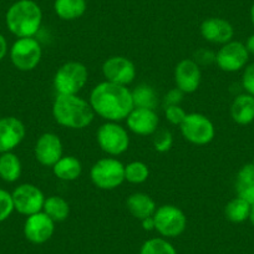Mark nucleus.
I'll return each mask as SVG.
<instances>
[{"label": "nucleus", "instance_id": "f257e3e1", "mask_svg": "<svg viewBox=\"0 0 254 254\" xmlns=\"http://www.w3.org/2000/svg\"><path fill=\"white\" fill-rule=\"evenodd\" d=\"M89 102L95 115L111 122L125 120L135 107L132 91L128 87L106 80L91 90Z\"/></svg>", "mask_w": 254, "mask_h": 254}, {"label": "nucleus", "instance_id": "f03ea898", "mask_svg": "<svg viewBox=\"0 0 254 254\" xmlns=\"http://www.w3.org/2000/svg\"><path fill=\"white\" fill-rule=\"evenodd\" d=\"M56 124L71 130H82L92 124L95 112L89 101L77 95H56L53 104Z\"/></svg>", "mask_w": 254, "mask_h": 254}, {"label": "nucleus", "instance_id": "7ed1b4c3", "mask_svg": "<svg viewBox=\"0 0 254 254\" xmlns=\"http://www.w3.org/2000/svg\"><path fill=\"white\" fill-rule=\"evenodd\" d=\"M5 23L16 38H33L41 28L43 11L34 0H18L6 11Z\"/></svg>", "mask_w": 254, "mask_h": 254}, {"label": "nucleus", "instance_id": "20e7f679", "mask_svg": "<svg viewBox=\"0 0 254 254\" xmlns=\"http://www.w3.org/2000/svg\"><path fill=\"white\" fill-rule=\"evenodd\" d=\"M89 80L87 67L80 61L63 64L54 75V89L58 95H77Z\"/></svg>", "mask_w": 254, "mask_h": 254}, {"label": "nucleus", "instance_id": "39448f33", "mask_svg": "<svg viewBox=\"0 0 254 254\" xmlns=\"http://www.w3.org/2000/svg\"><path fill=\"white\" fill-rule=\"evenodd\" d=\"M90 178L100 190H116L125 182V165L114 157L101 158L92 165Z\"/></svg>", "mask_w": 254, "mask_h": 254}, {"label": "nucleus", "instance_id": "423d86ee", "mask_svg": "<svg viewBox=\"0 0 254 254\" xmlns=\"http://www.w3.org/2000/svg\"><path fill=\"white\" fill-rule=\"evenodd\" d=\"M155 231L163 238H177L187 228V217L180 207L163 204L157 207L155 214Z\"/></svg>", "mask_w": 254, "mask_h": 254}, {"label": "nucleus", "instance_id": "0eeeda50", "mask_svg": "<svg viewBox=\"0 0 254 254\" xmlns=\"http://www.w3.org/2000/svg\"><path fill=\"white\" fill-rule=\"evenodd\" d=\"M180 130L186 141L196 146L208 145L216 136L213 122L206 115L199 112L186 115L185 120L180 125Z\"/></svg>", "mask_w": 254, "mask_h": 254}, {"label": "nucleus", "instance_id": "6e6552de", "mask_svg": "<svg viewBox=\"0 0 254 254\" xmlns=\"http://www.w3.org/2000/svg\"><path fill=\"white\" fill-rule=\"evenodd\" d=\"M96 141L100 148L110 156H120L130 146V136L125 127L117 122L107 121L99 127Z\"/></svg>", "mask_w": 254, "mask_h": 254}, {"label": "nucleus", "instance_id": "1a4fd4ad", "mask_svg": "<svg viewBox=\"0 0 254 254\" xmlns=\"http://www.w3.org/2000/svg\"><path fill=\"white\" fill-rule=\"evenodd\" d=\"M43 58V49L35 38H18L10 48L11 64L20 71L36 69Z\"/></svg>", "mask_w": 254, "mask_h": 254}, {"label": "nucleus", "instance_id": "9d476101", "mask_svg": "<svg viewBox=\"0 0 254 254\" xmlns=\"http://www.w3.org/2000/svg\"><path fill=\"white\" fill-rule=\"evenodd\" d=\"M11 196H13L14 209L23 216L29 217L43 211L45 196L38 186L31 183L19 185L13 190Z\"/></svg>", "mask_w": 254, "mask_h": 254}, {"label": "nucleus", "instance_id": "9b49d317", "mask_svg": "<svg viewBox=\"0 0 254 254\" xmlns=\"http://www.w3.org/2000/svg\"><path fill=\"white\" fill-rule=\"evenodd\" d=\"M249 53L241 41H229L222 45L216 54V65L226 72H237L246 67Z\"/></svg>", "mask_w": 254, "mask_h": 254}, {"label": "nucleus", "instance_id": "f8f14e48", "mask_svg": "<svg viewBox=\"0 0 254 254\" xmlns=\"http://www.w3.org/2000/svg\"><path fill=\"white\" fill-rule=\"evenodd\" d=\"M136 74L135 64L125 56H111L102 64V75L109 82L128 86L135 81Z\"/></svg>", "mask_w": 254, "mask_h": 254}, {"label": "nucleus", "instance_id": "ddd939ff", "mask_svg": "<svg viewBox=\"0 0 254 254\" xmlns=\"http://www.w3.org/2000/svg\"><path fill=\"white\" fill-rule=\"evenodd\" d=\"M23 232L25 238L30 243L44 244L50 241L51 237L54 236L55 222L41 211L39 213L26 217Z\"/></svg>", "mask_w": 254, "mask_h": 254}, {"label": "nucleus", "instance_id": "4468645a", "mask_svg": "<svg viewBox=\"0 0 254 254\" xmlns=\"http://www.w3.org/2000/svg\"><path fill=\"white\" fill-rule=\"evenodd\" d=\"M173 77L176 87L183 94H193L201 85V66L193 59H183L176 65Z\"/></svg>", "mask_w": 254, "mask_h": 254}, {"label": "nucleus", "instance_id": "2eb2a0df", "mask_svg": "<svg viewBox=\"0 0 254 254\" xmlns=\"http://www.w3.org/2000/svg\"><path fill=\"white\" fill-rule=\"evenodd\" d=\"M64 148L60 137L54 132H45L39 136L34 147V155L41 166L53 167L61 157Z\"/></svg>", "mask_w": 254, "mask_h": 254}, {"label": "nucleus", "instance_id": "dca6fc26", "mask_svg": "<svg viewBox=\"0 0 254 254\" xmlns=\"http://www.w3.org/2000/svg\"><path fill=\"white\" fill-rule=\"evenodd\" d=\"M26 135L25 125L14 116L0 119V153L13 152Z\"/></svg>", "mask_w": 254, "mask_h": 254}, {"label": "nucleus", "instance_id": "f3484780", "mask_svg": "<svg viewBox=\"0 0 254 254\" xmlns=\"http://www.w3.org/2000/svg\"><path fill=\"white\" fill-rule=\"evenodd\" d=\"M126 122L128 130L135 135L151 136L157 132L160 117L155 110L133 107L132 111L126 117Z\"/></svg>", "mask_w": 254, "mask_h": 254}, {"label": "nucleus", "instance_id": "a211bd4d", "mask_svg": "<svg viewBox=\"0 0 254 254\" xmlns=\"http://www.w3.org/2000/svg\"><path fill=\"white\" fill-rule=\"evenodd\" d=\"M202 38L211 44H224L232 41L234 35V29L228 20L223 18H208L202 21L201 26Z\"/></svg>", "mask_w": 254, "mask_h": 254}, {"label": "nucleus", "instance_id": "6ab92c4d", "mask_svg": "<svg viewBox=\"0 0 254 254\" xmlns=\"http://www.w3.org/2000/svg\"><path fill=\"white\" fill-rule=\"evenodd\" d=\"M126 207L128 212L140 221L152 217L157 209L156 202L153 201L152 197L143 192H135L130 194L126 201Z\"/></svg>", "mask_w": 254, "mask_h": 254}, {"label": "nucleus", "instance_id": "aec40b11", "mask_svg": "<svg viewBox=\"0 0 254 254\" xmlns=\"http://www.w3.org/2000/svg\"><path fill=\"white\" fill-rule=\"evenodd\" d=\"M231 117L236 124L246 126L254 121V96L238 95L231 105Z\"/></svg>", "mask_w": 254, "mask_h": 254}, {"label": "nucleus", "instance_id": "412c9836", "mask_svg": "<svg viewBox=\"0 0 254 254\" xmlns=\"http://www.w3.org/2000/svg\"><path fill=\"white\" fill-rule=\"evenodd\" d=\"M51 168L58 180L66 182L76 181L82 173L81 162L75 156H63Z\"/></svg>", "mask_w": 254, "mask_h": 254}, {"label": "nucleus", "instance_id": "4be33fe9", "mask_svg": "<svg viewBox=\"0 0 254 254\" xmlns=\"http://www.w3.org/2000/svg\"><path fill=\"white\" fill-rule=\"evenodd\" d=\"M86 0H55L54 10L61 20H76L86 13Z\"/></svg>", "mask_w": 254, "mask_h": 254}, {"label": "nucleus", "instance_id": "5701e85b", "mask_svg": "<svg viewBox=\"0 0 254 254\" xmlns=\"http://www.w3.org/2000/svg\"><path fill=\"white\" fill-rule=\"evenodd\" d=\"M23 172L21 161L14 152L0 153V178L8 183L16 182Z\"/></svg>", "mask_w": 254, "mask_h": 254}, {"label": "nucleus", "instance_id": "b1692460", "mask_svg": "<svg viewBox=\"0 0 254 254\" xmlns=\"http://www.w3.org/2000/svg\"><path fill=\"white\" fill-rule=\"evenodd\" d=\"M43 212L54 222H64L70 214L69 202L60 196H50L45 198Z\"/></svg>", "mask_w": 254, "mask_h": 254}, {"label": "nucleus", "instance_id": "393cba45", "mask_svg": "<svg viewBox=\"0 0 254 254\" xmlns=\"http://www.w3.org/2000/svg\"><path fill=\"white\" fill-rule=\"evenodd\" d=\"M132 100L135 107L156 110L158 106V95L150 85H138L132 91Z\"/></svg>", "mask_w": 254, "mask_h": 254}, {"label": "nucleus", "instance_id": "a878e982", "mask_svg": "<svg viewBox=\"0 0 254 254\" xmlns=\"http://www.w3.org/2000/svg\"><path fill=\"white\" fill-rule=\"evenodd\" d=\"M251 207L252 206L248 202L242 199L241 197H236L226 204L224 216L232 223H242V222L249 219Z\"/></svg>", "mask_w": 254, "mask_h": 254}, {"label": "nucleus", "instance_id": "bb28decb", "mask_svg": "<svg viewBox=\"0 0 254 254\" xmlns=\"http://www.w3.org/2000/svg\"><path fill=\"white\" fill-rule=\"evenodd\" d=\"M140 254H178L176 248L168 239L163 237L150 238L141 246Z\"/></svg>", "mask_w": 254, "mask_h": 254}, {"label": "nucleus", "instance_id": "cd10ccee", "mask_svg": "<svg viewBox=\"0 0 254 254\" xmlns=\"http://www.w3.org/2000/svg\"><path fill=\"white\" fill-rule=\"evenodd\" d=\"M150 176V168L142 161H132L125 166V181L132 185L146 182Z\"/></svg>", "mask_w": 254, "mask_h": 254}, {"label": "nucleus", "instance_id": "c85d7f7f", "mask_svg": "<svg viewBox=\"0 0 254 254\" xmlns=\"http://www.w3.org/2000/svg\"><path fill=\"white\" fill-rule=\"evenodd\" d=\"M173 146V136L170 131L161 130L156 132L155 138H153V147L157 152L165 153L170 151Z\"/></svg>", "mask_w": 254, "mask_h": 254}, {"label": "nucleus", "instance_id": "c756f323", "mask_svg": "<svg viewBox=\"0 0 254 254\" xmlns=\"http://www.w3.org/2000/svg\"><path fill=\"white\" fill-rule=\"evenodd\" d=\"M15 211L13 203V196L8 190L0 188V223L9 218Z\"/></svg>", "mask_w": 254, "mask_h": 254}, {"label": "nucleus", "instance_id": "7c9ffc66", "mask_svg": "<svg viewBox=\"0 0 254 254\" xmlns=\"http://www.w3.org/2000/svg\"><path fill=\"white\" fill-rule=\"evenodd\" d=\"M187 112L180 106V105H171V106L165 107V117L170 124L180 126L185 120Z\"/></svg>", "mask_w": 254, "mask_h": 254}, {"label": "nucleus", "instance_id": "2f4dec72", "mask_svg": "<svg viewBox=\"0 0 254 254\" xmlns=\"http://www.w3.org/2000/svg\"><path fill=\"white\" fill-rule=\"evenodd\" d=\"M254 183V165L247 163L237 173L236 186H247Z\"/></svg>", "mask_w": 254, "mask_h": 254}, {"label": "nucleus", "instance_id": "473e14b6", "mask_svg": "<svg viewBox=\"0 0 254 254\" xmlns=\"http://www.w3.org/2000/svg\"><path fill=\"white\" fill-rule=\"evenodd\" d=\"M193 60L199 66H209L212 64H216V54L208 49H199L194 53Z\"/></svg>", "mask_w": 254, "mask_h": 254}, {"label": "nucleus", "instance_id": "72a5a7b5", "mask_svg": "<svg viewBox=\"0 0 254 254\" xmlns=\"http://www.w3.org/2000/svg\"><path fill=\"white\" fill-rule=\"evenodd\" d=\"M242 86L246 90L247 94L254 96V63L249 64L244 69L243 76H242Z\"/></svg>", "mask_w": 254, "mask_h": 254}, {"label": "nucleus", "instance_id": "f704fd0d", "mask_svg": "<svg viewBox=\"0 0 254 254\" xmlns=\"http://www.w3.org/2000/svg\"><path fill=\"white\" fill-rule=\"evenodd\" d=\"M237 197L248 202L249 204H254V183L247 186H236Z\"/></svg>", "mask_w": 254, "mask_h": 254}, {"label": "nucleus", "instance_id": "c9c22d12", "mask_svg": "<svg viewBox=\"0 0 254 254\" xmlns=\"http://www.w3.org/2000/svg\"><path fill=\"white\" fill-rule=\"evenodd\" d=\"M183 96H185V94L177 87L170 90L163 97V107L171 106V105H180L182 102Z\"/></svg>", "mask_w": 254, "mask_h": 254}, {"label": "nucleus", "instance_id": "e433bc0d", "mask_svg": "<svg viewBox=\"0 0 254 254\" xmlns=\"http://www.w3.org/2000/svg\"><path fill=\"white\" fill-rule=\"evenodd\" d=\"M6 54H8V41L3 34H0V61L5 58Z\"/></svg>", "mask_w": 254, "mask_h": 254}, {"label": "nucleus", "instance_id": "4c0bfd02", "mask_svg": "<svg viewBox=\"0 0 254 254\" xmlns=\"http://www.w3.org/2000/svg\"><path fill=\"white\" fill-rule=\"evenodd\" d=\"M141 224H142V228L145 231H155V221H153V216L148 217V218H145L141 221Z\"/></svg>", "mask_w": 254, "mask_h": 254}, {"label": "nucleus", "instance_id": "58836bf2", "mask_svg": "<svg viewBox=\"0 0 254 254\" xmlns=\"http://www.w3.org/2000/svg\"><path fill=\"white\" fill-rule=\"evenodd\" d=\"M246 48H247V50H248L249 54H253L254 55V34L248 38V40H247V43H246Z\"/></svg>", "mask_w": 254, "mask_h": 254}, {"label": "nucleus", "instance_id": "ea45409f", "mask_svg": "<svg viewBox=\"0 0 254 254\" xmlns=\"http://www.w3.org/2000/svg\"><path fill=\"white\" fill-rule=\"evenodd\" d=\"M249 221L252 222V224L254 226V204H252L251 207V213H249Z\"/></svg>", "mask_w": 254, "mask_h": 254}, {"label": "nucleus", "instance_id": "a19ab883", "mask_svg": "<svg viewBox=\"0 0 254 254\" xmlns=\"http://www.w3.org/2000/svg\"><path fill=\"white\" fill-rule=\"evenodd\" d=\"M251 20H252V24H253V26H254V3L251 8Z\"/></svg>", "mask_w": 254, "mask_h": 254}, {"label": "nucleus", "instance_id": "79ce46f5", "mask_svg": "<svg viewBox=\"0 0 254 254\" xmlns=\"http://www.w3.org/2000/svg\"><path fill=\"white\" fill-rule=\"evenodd\" d=\"M253 165H254V160H253Z\"/></svg>", "mask_w": 254, "mask_h": 254}]
</instances>
